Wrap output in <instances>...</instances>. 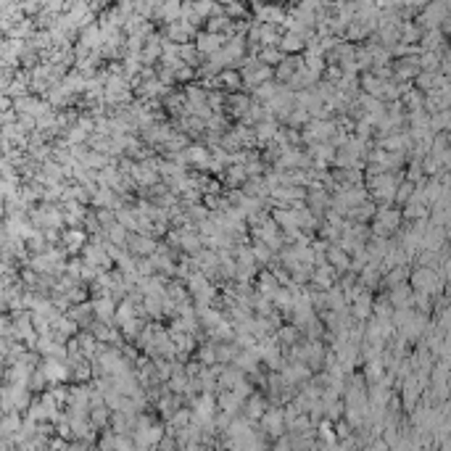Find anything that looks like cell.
I'll return each instance as SVG.
<instances>
[{"label": "cell", "instance_id": "6", "mask_svg": "<svg viewBox=\"0 0 451 451\" xmlns=\"http://www.w3.org/2000/svg\"><path fill=\"white\" fill-rule=\"evenodd\" d=\"M327 259L335 264V269H346V267H351V261H349V256L343 253V248H327Z\"/></svg>", "mask_w": 451, "mask_h": 451}, {"label": "cell", "instance_id": "10", "mask_svg": "<svg viewBox=\"0 0 451 451\" xmlns=\"http://www.w3.org/2000/svg\"><path fill=\"white\" fill-rule=\"evenodd\" d=\"M272 135H277L274 122H259L256 124V137L259 140H267V137H272Z\"/></svg>", "mask_w": 451, "mask_h": 451}, {"label": "cell", "instance_id": "5", "mask_svg": "<svg viewBox=\"0 0 451 451\" xmlns=\"http://www.w3.org/2000/svg\"><path fill=\"white\" fill-rule=\"evenodd\" d=\"M417 72H420V66H417V59H404V61H399V66H396V74H399V79L414 77Z\"/></svg>", "mask_w": 451, "mask_h": 451}, {"label": "cell", "instance_id": "18", "mask_svg": "<svg viewBox=\"0 0 451 451\" xmlns=\"http://www.w3.org/2000/svg\"><path fill=\"white\" fill-rule=\"evenodd\" d=\"M108 233H111V240H114V243H124V240H127V235H124V227H122V224H111V230H108Z\"/></svg>", "mask_w": 451, "mask_h": 451}, {"label": "cell", "instance_id": "3", "mask_svg": "<svg viewBox=\"0 0 451 451\" xmlns=\"http://www.w3.org/2000/svg\"><path fill=\"white\" fill-rule=\"evenodd\" d=\"M385 298H388V304L407 309L412 304V291H409V285H396V288H390V296H385Z\"/></svg>", "mask_w": 451, "mask_h": 451}, {"label": "cell", "instance_id": "16", "mask_svg": "<svg viewBox=\"0 0 451 451\" xmlns=\"http://www.w3.org/2000/svg\"><path fill=\"white\" fill-rule=\"evenodd\" d=\"M117 311V306H114V298H106V301H100L98 304V314L103 317V319H108V314H114Z\"/></svg>", "mask_w": 451, "mask_h": 451}, {"label": "cell", "instance_id": "14", "mask_svg": "<svg viewBox=\"0 0 451 451\" xmlns=\"http://www.w3.org/2000/svg\"><path fill=\"white\" fill-rule=\"evenodd\" d=\"M243 180H246V169H243V166H230L227 169V182L230 185H238Z\"/></svg>", "mask_w": 451, "mask_h": 451}, {"label": "cell", "instance_id": "15", "mask_svg": "<svg viewBox=\"0 0 451 451\" xmlns=\"http://www.w3.org/2000/svg\"><path fill=\"white\" fill-rule=\"evenodd\" d=\"M412 193H414V185L404 182V185H399V188H396V195H393V198H396V201H409Z\"/></svg>", "mask_w": 451, "mask_h": 451}, {"label": "cell", "instance_id": "11", "mask_svg": "<svg viewBox=\"0 0 451 451\" xmlns=\"http://www.w3.org/2000/svg\"><path fill=\"white\" fill-rule=\"evenodd\" d=\"M251 253H253V259H256V261H269L272 259V248L267 246V243H256V248H253Z\"/></svg>", "mask_w": 451, "mask_h": 451}, {"label": "cell", "instance_id": "13", "mask_svg": "<svg viewBox=\"0 0 451 451\" xmlns=\"http://www.w3.org/2000/svg\"><path fill=\"white\" fill-rule=\"evenodd\" d=\"M216 82H224L227 87H240V74L238 72H222Z\"/></svg>", "mask_w": 451, "mask_h": 451}, {"label": "cell", "instance_id": "9", "mask_svg": "<svg viewBox=\"0 0 451 451\" xmlns=\"http://www.w3.org/2000/svg\"><path fill=\"white\" fill-rule=\"evenodd\" d=\"M230 103H233V114H235V117H246V111L251 106V98L248 95H233V98H230Z\"/></svg>", "mask_w": 451, "mask_h": 451}, {"label": "cell", "instance_id": "17", "mask_svg": "<svg viewBox=\"0 0 451 451\" xmlns=\"http://www.w3.org/2000/svg\"><path fill=\"white\" fill-rule=\"evenodd\" d=\"M180 11H182V6H180V3H169V6L161 8L158 14H164V19H169V21H172L175 16H180Z\"/></svg>", "mask_w": 451, "mask_h": 451}, {"label": "cell", "instance_id": "8", "mask_svg": "<svg viewBox=\"0 0 451 451\" xmlns=\"http://www.w3.org/2000/svg\"><path fill=\"white\" fill-rule=\"evenodd\" d=\"M285 59V53L283 50H277V48H264L261 53H259V64H277V61H283Z\"/></svg>", "mask_w": 451, "mask_h": 451}, {"label": "cell", "instance_id": "4", "mask_svg": "<svg viewBox=\"0 0 451 451\" xmlns=\"http://www.w3.org/2000/svg\"><path fill=\"white\" fill-rule=\"evenodd\" d=\"M130 240V246L135 253H153L156 251V243L153 240H148L145 235H132V238H127Z\"/></svg>", "mask_w": 451, "mask_h": 451}, {"label": "cell", "instance_id": "12", "mask_svg": "<svg viewBox=\"0 0 451 451\" xmlns=\"http://www.w3.org/2000/svg\"><path fill=\"white\" fill-rule=\"evenodd\" d=\"M404 277H407V269H404V267H393L390 274H388V285H390V288L404 285Z\"/></svg>", "mask_w": 451, "mask_h": 451}, {"label": "cell", "instance_id": "1", "mask_svg": "<svg viewBox=\"0 0 451 451\" xmlns=\"http://www.w3.org/2000/svg\"><path fill=\"white\" fill-rule=\"evenodd\" d=\"M399 222H401V211H396V209H388V206H383V209H377V222H375V233L383 238V235H388L390 230H396L399 227Z\"/></svg>", "mask_w": 451, "mask_h": 451}, {"label": "cell", "instance_id": "2", "mask_svg": "<svg viewBox=\"0 0 451 451\" xmlns=\"http://www.w3.org/2000/svg\"><path fill=\"white\" fill-rule=\"evenodd\" d=\"M227 42L224 34H211V32H201L198 40H195V50L198 53H206V55H214L222 50V45Z\"/></svg>", "mask_w": 451, "mask_h": 451}, {"label": "cell", "instance_id": "19", "mask_svg": "<svg viewBox=\"0 0 451 451\" xmlns=\"http://www.w3.org/2000/svg\"><path fill=\"white\" fill-rule=\"evenodd\" d=\"M296 335H298V330H296V327H285V330H280V338H283V341H288V343H291V341L296 338Z\"/></svg>", "mask_w": 451, "mask_h": 451}, {"label": "cell", "instance_id": "7", "mask_svg": "<svg viewBox=\"0 0 451 451\" xmlns=\"http://www.w3.org/2000/svg\"><path fill=\"white\" fill-rule=\"evenodd\" d=\"M332 274H335V269H332V267H319L314 274H311V280H314L319 288H327V285L332 283Z\"/></svg>", "mask_w": 451, "mask_h": 451}]
</instances>
